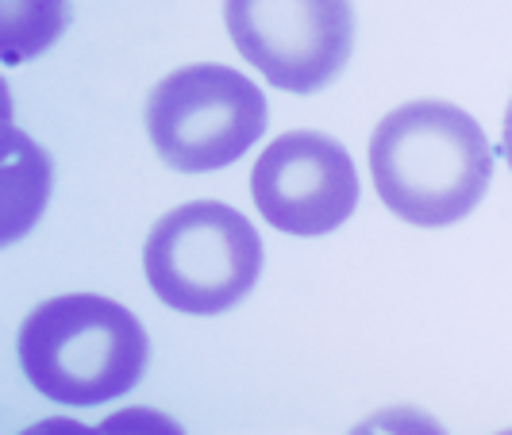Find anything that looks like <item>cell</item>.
<instances>
[{
  "mask_svg": "<svg viewBox=\"0 0 512 435\" xmlns=\"http://www.w3.org/2000/svg\"><path fill=\"white\" fill-rule=\"evenodd\" d=\"M370 178L382 205L405 224L447 228L482 205L493 147L459 104L409 101L370 135Z\"/></svg>",
  "mask_w": 512,
  "mask_h": 435,
  "instance_id": "cell-1",
  "label": "cell"
},
{
  "mask_svg": "<svg viewBox=\"0 0 512 435\" xmlns=\"http://www.w3.org/2000/svg\"><path fill=\"white\" fill-rule=\"evenodd\" d=\"M151 339L124 305L97 293H66L39 305L20 328L27 382L66 409L124 397L147 370Z\"/></svg>",
  "mask_w": 512,
  "mask_h": 435,
  "instance_id": "cell-2",
  "label": "cell"
},
{
  "mask_svg": "<svg viewBox=\"0 0 512 435\" xmlns=\"http://www.w3.org/2000/svg\"><path fill=\"white\" fill-rule=\"evenodd\" d=\"M143 266L162 305L189 316H216L255 289L262 239L231 205L193 201L154 224Z\"/></svg>",
  "mask_w": 512,
  "mask_h": 435,
  "instance_id": "cell-3",
  "label": "cell"
},
{
  "mask_svg": "<svg viewBox=\"0 0 512 435\" xmlns=\"http://www.w3.org/2000/svg\"><path fill=\"white\" fill-rule=\"evenodd\" d=\"M266 131V97L231 66H181L147 97V135L166 166L208 174L231 166Z\"/></svg>",
  "mask_w": 512,
  "mask_h": 435,
  "instance_id": "cell-4",
  "label": "cell"
},
{
  "mask_svg": "<svg viewBox=\"0 0 512 435\" xmlns=\"http://www.w3.org/2000/svg\"><path fill=\"white\" fill-rule=\"evenodd\" d=\"M235 51L285 93H316L351 62V0H224Z\"/></svg>",
  "mask_w": 512,
  "mask_h": 435,
  "instance_id": "cell-5",
  "label": "cell"
},
{
  "mask_svg": "<svg viewBox=\"0 0 512 435\" xmlns=\"http://www.w3.org/2000/svg\"><path fill=\"white\" fill-rule=\"evenodd\" d=\"M255 208L289 235H328L359 205V170L343 143L320 131L278 135L251 174Z\"/></svg>",
  "mask_w": 512,
  "mask_h": 435,
  "instance_id": "cell-6",
  "label": "cell"
},
{
  "mask_svg": "<svg viewBox=\"0 0 512 435\" xmlns=\"http://www.w3.org/2000/svg\"><path fill=\"white\" fill-rule=\"evenodd\" d=\"M70 24V0H0L4 62L16 66L51 47Z\"/></svg>",
  "mask_w": 512,
  "mask_h": 435,
  "instance_id": "cell-7",
  "label": "cell"
},
{
  "mask_svg": "<svg viewBox=\"0 0 512 435\" xmlns=\"http://www.w3.org/2000/svg\"><path fill=\"white\" fill-rule=\"evenodd\" d=\"M501 154H505V162H509L512 170V101H509V112H505V131H501Z\"/></svg>",
  "mask_w": 512,
  "mask_h": 435,
  "instance_id": "cell-8",
  "label": "cell"
}]
</instances>
